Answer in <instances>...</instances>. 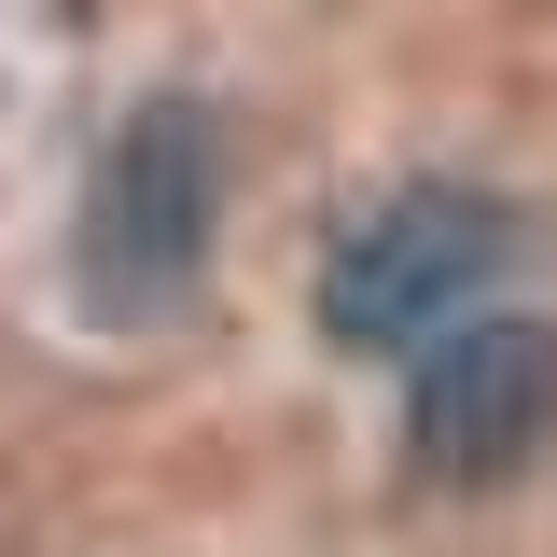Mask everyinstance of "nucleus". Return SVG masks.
Returning <instances> with one entry per match:
<instances>
[{"label": "nucleus", "mask_w": 557, "mask_h": 557, "mask_svg": "<svg viewBox=\"0 0 557 557\" xmlns=\"http://www.w3.org/2000/svg\"><path fill=\"white\" fill-rule=\"evenodd\" d=\"M209 237H223V126L209 98H139L84 182V307L126 335L168 321L209 278Z\"/></svg>", "instance_id": "nucleus-1"}, {"label": "nucleus", "mask_w": 557, "mask_h": 557, "mask_svg": "<svg viewBox=\"0 0 557 557\" xmlns=\"http://www.w3.org/2000/svg\"><path fill=\"white\" fill-rule=\"evenodd\" d=\"M502 265H516V209L502 196H474V182H405V196H376L335 237L321 335L335 348H418V335H446Z\"/></svg>", "instance_id": "nucleus-2"}, {"label": "nucleus", "mask_w": 557, "mask_h": 557, "mask_svg": "<svg viewBox=\"0 0 557 557\" xmlns=\"http://www.w3.org/2000/svg\"><path fill=\"white\" fill-rule=\"evenodd\" d=\"M557 446V321H460L405 376L418 487H516Z\"/></svg>", "instance_id": "nucleus-3"}]
</instances>
